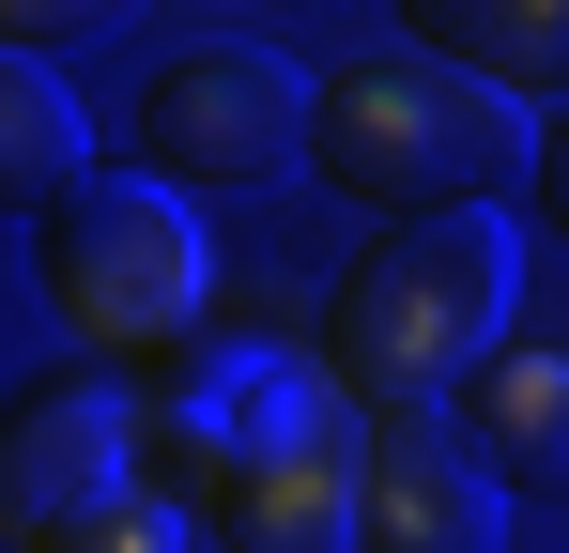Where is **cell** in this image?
I'll return each mask as SVG.
<instances>
[{"label":"cell","mask_w":569,"mask_h":553,"mask_svg":"<svg viewBox=\"0 0 569 553\" xmlns=\"http://www.w3.org/2000/svg\"><path fill=\"white\" fill-rule=\"evenodd\" d=\"M508 292H523L508 215L370 231V247H355V276L323 292V323H308V369H323L355 415H447L477 369L508 354Z\"/></svg>","instance_id":"cell-1"},{"label":"cell","mask_w":569,"mask_h":553,"mask_svg":"<svg viewBox=\"0 0 569 553\" xmlns=\"http://www.w3.org/2000/svg\"><path fill=\"white\" fill-rule=\"evenodd\" d=\"M523 108L508 92L447 78V62H416V47H370V62H339L323 108H308V170L339 184L370 231H431V215H508V184H523Z\"/></svg>","instance_id":"cell-2"},{"label":"cell","mask_w":569,"mask_h":553,"mask_svg":"<svg viewBox=\"0 0 569 553\" xmlns=\"http://www.w3.org/2000/svg\"><path fill=\"white\" fill-rule=\"evenodd\" d=\"M31 276H47V323H62L78 354H108L123 384L200 339V215L170 184H139V170L78 184V200L31 231Z\"/></svg>","instance_id":"cell-3"},{"label":"cell","mask_w":569,"mask_h":553,"mask_svg":"<svg viewBox=\"0 0 569 553\" xmlns=\"http://www.w3.org/2000/svg\"><path fill=\"white\" fill-rule=\"evenodd\" d=\"M308 108L323 78H292L278 47L216 31V47H170L139 78V184H262V170H308Z\"/></svg>","instance_id":"cell-4"},{"label":"cell","mask_w":569,"mask_h":553,"mask_svg":"<svg viewBox=\"0 0 569 553\" xmlns=\"http://www.w3.org/2000/svg\"><path fill=\"white\" fill-rule=\"evenodd\" d=\"M139 492V400L93 369H47V384H0V539H62L78 507Z\"/></svg>","instance_id":"cell-5"},{"label":"cell","mask_w":569,"mask_h":553,"mask_svg":"<svg viewBox=\"0 0 569 553\" xmlns=\"http://www.w3.org/2000/svg\"><path fill=\"white\" fill-rule=\"evenodd\" d=\"M508 492L477 476V446L447 415H370V461H355V553H492Z\"/></svg>","instance_id":"cell-6"},{"label":"cell","mask_w":569,"mask_h":553,"mask_svg":"<svg viewBox=\"0 0 569 553\" xmlns=\"http://www.w3.org/2000/svg\"><path fill=\"white\" fill-rule=\"evenodd\" d=\"M355 461H370V415H339V431L278 446L262 476H231L200 507V539L216 553H355Z\"/></svg>","instance_id":"cell-7"},{"label":"cell","mask_w":569,"mask_h":553,"mask_svg":"<svg viewBox=\"0 0 569 553\" xmlns=\"http://www.w3.org/2000/svg\"><path fill=\"white\" fill-rule=\"evenodd\" d=\"M447 431L477 446V476H492V492H569V354L508 339V354L447 400Z\"/></svg>","instance_id":"cell-8"},{"label":"cell","mask_w":569,"mask_h":553,"mask_svg":"<svg viewBox=\"0 0 569 553\" xmlns=\"http://www.w3.org/2000/svg\"><path fill=\"white\" fill-rule=\"evenodd\" d=\"M400 31H416V62H447L477 92H539L569 108V0H400Z\"/></svg>","instance_id":"cell-9"},{"label":"cell","mask_w":569,"mask_h":553,"mask_svg":"<svg viewBox=\"0 0 569 553\" xmlns=\"http://www.w3.org/2000/svg\"><path fill=\"white\" fill-rule=\"evenodd\" d=\"M93 184V139H78V92H62V62H16L0 47V215H62Z\"/></svg>","instance_id":"cell-10"},{"label":"cell","mask_w":569,"mask_h":553,"mask_svg":"<svg viewBox=\"0 0 569 553\" xmlns=\"http://www.w3.org/2000/svg\"><path fill=\"white\" fill-rule=\"evenodd\" d=\"M31 553H200V523L154 507V492H108V507H78L62 539H31Z\"/></svg>","instance_id":"cell-11"},{"label":"cell","mask_w":569,"mask_h":553,"mask_svg":"<svg viewBox=\"0 0 569 553\" xmlns=\"http://www.w3.org/2000/svg\"><path fill=\"white\" fill-rule=\"evenodd\" d=\"M523 200H539V231L569 247V108L539 123V154H523Z\"/></svg>","instance_id":"cell-12"},{"label":"cell","mask_w":569,"mask_h":553,"mask_svg":"<svg viewBox=\"0 0 569 553\" xmlns=\"http://www.w3.org/2000/svg\"><path fill=\"white\" fill-rule=\"evenodd\" d=\"M78 31H108V16H62V0H0V47H16V62H47V47H78Z\"/></svg>","instance_id":"cell-13"}]
</instances>
